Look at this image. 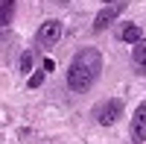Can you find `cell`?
I'll return each instance as SVG.
<instances>
[{"instance_id": "obj_1", "label": "cell", "mask_w": 146, "mask_h": 144, "mask_svg": "<svg viewBox=\"0 0 146 144\" xmlns=\"http://www.w3.org/2000/svg\"><path fill=\"white\" fill-rule=\"evenodd\" d=\"M100 71H102V56H100L96 47L79 50L76 56H73L70 68H67V85H70V91H88L96 82Z\"/></svg>"}, {"instance_id": "obj_9", "label": "cell", "mask_w": 146, "mask_h": 144, "mask_svg": "<svg viewBox=\"0 0 146 144\" xmlns=\"http://www.w3.org/2000/svg\"><path fill=\"white\" fill-rule=\"evenodd\" d=\"M12 9H15V0H3V27L12 24Z\"/></svg>"}, {"instance_id": "obj_10", "label": "cell", "mask_w": 146, "mask_h": 144, "mask_svg": "<svg viewBox=\"0 0 146 144\" xmlns=\"http://www.w3.org/2000/svg\"><path fill=\"white\" fill-rule=\"evenodd\" d=\"M41 82H44V74L38 71V74H32V77H29V88H38Z\"/></svg>"}, {"instance_id": "obj_5", "label": "cell", "mask_w": 146, "mask_h": 144, "mask_svg": "<svg viewBox=\"0 0 146 144\" xmlns=\"http://www.w3.org/2000/svg\"><path fill=\"white\" fill-rule=\"evenodd\" d=\"M131 141H146V100L131 115Z\"/></svg>"}, {"instance_id": "obj_11", "label": "cell", "mask_w": 146, "mask_h": 144, "mask_svg": "<svg viewBox=\"0 0 146 144\" xmlns=\"http://www.w3.org/2000/svg\"><path fill=\"white\" fill-rule=\"evenodd\" d=\"M56 3H70V0H56Z\"/></svg>"}, {"instance_id": "obj_6", "label": "cell", "mask_w": 146, "mask_h": 144, "mask_svg": "<svg viewBox=\"0 0 146 144\" xmlns=\"http://www.w3.org/2000/svg\"><path fill=\"white\" fill-rule=\"evenodd\" d=\"M131 65H135L140 74H146V38L131 44Z\"/></svg>"}, {"instance_id": "obj_3", "label": "cell", "mask_w": 146, "mask_h": 144, "mask_svg": "<svg viewBox=\"0 0 146 144\" xmlns=\"http://www.w3.org/2000/svg\"><path fill=\"white\" fill-rule=\"evenodd\" d=\"M126 9V0H114V3H108V6H102L100 9V15L94 18V30L96 32H102L105 27H111V24L117 21V15Z\"/></svg>"}, {"instance_id": "obj_8", "label": "cell", "mask_w": 146, "mask_h": 144, "mask_svg": "<svg viewBox=\"0 0 146 144\" xmlns=\"http://www.w3.org/2000/svg\"><path fill=\"white\" fill-rule=\"evenodd\" d=\"M32 59H35L32 50H23V53H21V71H23V74H27V71H32Z\"/></svg>"}, {"instance_id": "obj_4", "label": "cell", "mask_w": 146, "mask_h": 144, "mask_svg": "<svg viewBox=\"0 0 146 144\" xmlns=\"http://www.w3.org/2000/svg\"><path fill=\"white\" fill-rule=\"evenodd\" d=\"M38 41H41L44 47L58 44V41H62V21H56V18L44 21V24H41V30H38Z\"/></svg>"}, {"instance_id": "obj_7", "label": "cell", "mask_w": 146, "mask_h": 144, "mask_svg": "<svg viewBox=\"0 0 146 144\" xmlns=\"http://www.w3.org/2000/svg\"><path fill=\"white\" fill-rule=\"evenodd\" d=\"M120 38L129 41V44H137V41H143V30L137 27V24H129V27L120 32Z\"/></svg>"}, {"instance_id": "obj_2", "label": "cell", "mask_w": 146, "mask_h": 144, "mask_svg": "<svg viewBox=\"0 0 146 144\" xmlns=\"http://www.w3.org/2000/svg\"><path fill=\"white\" fill-rule=\"evenodd\" d=\"M120 115H123V100H117V97L102 100V103L94 106V118H96V124H100V127H111V124H117Z\"/></svg>"}]
</instances>
